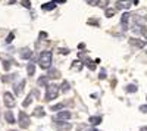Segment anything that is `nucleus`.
Returning <instances> with one entry per match:
<instances>
[{"label":"nucleus","mask_w":147,"mask_h":131,"mask_svg":"<svg viewBox=\"0 0 147 131\" xmlns=\"http://www.w3.org/2000/svg\"><path fill=\"white\" fill-rule=\"evenodd\" d=\"M38 65L41 69H49L52 66V52L49 50H44L41 52L40 57H38Z\"/></svg>","instance_id":"nucleus-1"},{"label":"nucleus","mask_w":147,"mask_h":131,"mask_svg":"<svg viewBox=\"0 0 147 131\" xmlns=\"http://www.w3.org/2000/svg\"><path fill=\"white\" fill-rule=\"evenodd\" d=\"M59 88L56 84H50L47 86V90H46V100L50 102V100H55L57 96H59Z\"/></svg>","instance_id":"nucleus-2"},{"label":"nucleus","mask_w":147,"mask_h":131,"mask_svg":"<svg viewBox=\"0 0 147 131\" xmlns=\"http://www.w3.org/2000/svg\"><path fill=\"white\" fill-rule=\"evenodd\" d=\"M3 103H5V106H6V108H9V109L15 108L16 102H15L13 94H12V93H9V91H6V93L3 94Z\"/></svg>","instance_id":"nucleus-3"},{"label":"nucleus","mask_w":147,"mask_h":131,"mask_svg":"<svg viewBox=\"0 0 147 131\" xmlns=\"http://www.w3.org/2000/svg\"><path fill=\"white\" fill-rule=\"evenodd\" d=\"M19 125H21V128L30 127V116L25 112H19Z\"/></svg>","instance_id":"nucleus-4"},{"label":"nucleus","mask_w":147,"mask_h":131,"mask_svg":"<svg viewBox=\"0 0 147 131\" xmlns=\"http://www.w3.org/2000/svg\"><path fill=\"white\" fill-rule=\"evenodd\" d=\"M88 5H91V6H97V7H107V5H109V0H85Z\"/></svg>","instance_id":"nucleus-5"},{"label":"nucleus","mask_w":147,"mask_h":131,"mask_svg":"<svg viewBox=\"0 0 147 131\" xmlns=\"http://www.w3.org/2000/svg\"><path fill=\"white\" fill-rule=\"evenodd\" d=\"M131 7V0H116V9L128 10Z\"/></svg>","instance_id":"nucleus-6"},{"label":"nucleus","mask_w":147,"mask_h":131,"mask_svg":"<svg viewBox=\"0 0 147 131\" xmlns=\"http://www.w3.org/2000/svg\"><path fill=\"white\" fill-rule=\"evenodd\" d=\"M71 116H72L71 112H68V111H60V112H57V115H56V120H57V121H68Z\"/></svg>","instance_id":"nucleus-7"},{"label":"nucleus","mask_w":147,"mask_h":131,"mask_svg":"<svg viewBox=\"0 0 147 131\" xmlns=\"http://www.w3.org/2000/svg\"><path fill=\"white\" fill-rule=\"evenodd\" d=\"M24 87H25V80H21L19 82H16L13 86V91H15L16 96H21V93L24 91Z\"/></svg>","instance_id":"nucleus-8"},{"label":"nucleus","mask_w":147,"mask_h":131,"mask_svg":"<svg viewBox=\"0 0 147 131\" xmlns=\"http://www.w3.org/2000/svg\"><path fill=\"white\" fill-rule=\"evenodd\" d=\"M129 44L134 46V47H138V49H143V47H146V41L141 40V38H129Z\"/></svg>","instance_id":"nucleus-9"},{"label":"nucleus","mask_w":147,"mask_h":131,"mask_svg":"<svg viewBox=\"0 0 147 131\" xmlns=\"http://www.w3.org/2000/svg\"><path fill=\"white\" fill-rule=\"evenodd\" d=\"M19 56H21V59H31L32 50L30 49V47H24V49H21V52H19Z\"/></svg>","instance_id":"nucleus-10"},{"label":"nucleus","mask_w":147,"mask_h":131,"mask_svg":"<svg viewBox=\"0 0 147 131\" xmlns=\"http://www.w3.org/2000/svg\"><path fill=\"white\" fill-rule=\"evenodd\" d=\"M47 77H49V78H56V80H57V78H60V72H59L57 69H55V68L50 66V68H49V74H47Z\"/></svg>","instance_id":"nucleus-11"},{"label":"nucleus","mask_w":147,"mask_h":131,"mask_svg":"<svg viewBox=\"0 0 147 131\" xmlns=\"http://www.w3.org/2000/svg\"><path fill=\"white\" fill-rule=\"evenodd\" d=\"M37 94H38L37 91H35L34 94H32V91H31V93L28 94V96H27V99L24 100V103H22V106H24V108H27V106H30V105H31V102L34 100V96H37Z\"/></svg>","instance_id":"nucleus-12"},{"label":"nucleus","mask_w":147,"mask_h":131,"mask_svg":"<svg viewBox=\"0 0 147 131\" xmlns=\"http://www.w3.org/2000/svg\"><path fill=\"white\" fill-rule=\"evenodd\" d=\"M57 130H71L72 125L71 124H66V122H62V121H57V124L55 125Z\"/></svg>","instance_id":"nucleus-13"},{"label":"nucleus","mask_w":147,"mask_h":131,"mask_svg":"<svg viewBox=\"0 0 147 131\" xmlns=\"http://www.w3.org/2000/svg\"><path fill=\"white\" fill-rule=\"evenodd\" d=\"M129 18H131V15L128 14V12H125V14L122 15V18H121V24H122V27H124V28H127V24H128Z\"/></svg>","instance_id":"nucleus-14"},{"label":"nucleus","mask_w":147,"mask_h":131,"mask_svg":"<svg viewBox=\"0 0 147 131\" xmlns=\"http://www.w3.org/2000/svg\"><path fill=\"white\" fill-rule=\"evenodd\" d=\"M71 69H72V71H81V69H82V62H81V61H74Z\"/></svg>","instance_id":"nucleus-15"},{"label":"nucleus","mask_w":147,"mask_h":131,"mask_svg":"<svg viewBox=\"0 0 147 131\" xmlns=\"http://www.w3.org/2000/svg\"><path fill=\"white\" fill-rule=\"evenodd\" d=\"M37 84H38L40 87H46V86L49 84V77H47V75H46V77H40L38 81H37Z\"/></svg>","instance_id":"nucleus-16"},{"label":"nucleus","mask_w":147,"mask_h":131,"mask_svg":"<svg viewBox=\"0 0 147 131\" xmlns=\"http://www.w3.org/2000/svg\"><path fill=\"white\" fill-rule=\"evenodd\" d=\"M41 9H43V10H53V9H56V2H50V3H44V5L41 6Z\"/></svg>","instance_id":"nucleus-17"},{"label":"nucleus","mask_w":147,"mask_h":131,"mask_svg":"<svg viewBox=\"0 0 147 131\" xmlns=\"http://www.w3.org/2000/svg\"><path fill=\"white\" fill-rule=\"evenodd\" d=\"M102 122V116H90V124L91 125H99Z\"/></svg>","instance_id":"nucleus-18"},{"label":"nucleus","mask_w":147,"mask_h":131,"mask_svg":"<svg viewBox=\"0 0 147 131\" xmlns=\"http://www.w3.org/2000/svg\"><path fill=\"white\" fill-rule=\"evenodd\" d=\"M34 72H35V65H34V62H32V63H28V65H27V74L31 77V75H34Z\"/></svg>","instance_id":"nucleus-19"},{"label":"nucleus","mask_w":147,"mask_h":131,"mask_svg":"<svg viewBox=\"0 0 147 131\" xmlns=\"http://www.w3.org/2000/svg\"><path fill=\"white\" fill-rule=\"evenodd\" d=\"M69 88H71L69 82H68V81H63V82H62V86H60V91H62V93H68Z\"/></svg>","instance_id":"nucleus-20"},{"label":"nucleus","mask_w":147,"mask_h":131,"mask_svg":"<svg viewBox=\"0 0 147 131\" xmlns=\"http://www.w3.org/2000/svg\"><path fill=\"white\" fill-rule=\"evenodd\" d=\"M5 118H6V121H7L9 124H13V122H15V118H13V115H12V112H9V111L5 113Z\"/></svg>","instance_id":"nucleus-21"},{"label":"nucleus","mask_w":147,"mask_h":131,"mask_svg":"<svg viewBox=\"0 0 147 131\" xmlns=\"http://www.w3.org/2000/svg\"><path fill=\"white\" fill-rule=\"evenodd\" d=\"M84 61H85V65H87V68H88L90 71H94V69H96V65H94V62H91L88 57H85Z\"/></svg>","instance_id":"nucleus-22"},{"label":"nucleus","mask_w":147,"mask_h":131,"mask_svg":"<svg viewBox=\"0 0 147 131\" xmlns=\"http://www.w3.org/2000/svg\"><path fill=\"white\" fill-rule=\"evenodd\" d=\"M34 116H44V109L41 108V106H38V108H35V111H34Z\"/></svg>","instance_id":"nucleus-23"},{"label":"nucleus","mask_w":147,"mask_h":131,"mask_svg":"<svg viewBox=\"0 0 147 131\" xmlns=\"http://www.w3.org/2000/svg\"><path fill=\"white\" fill-rule=\"evenodd\" d=\"M77 130H78V131H91V127H90L88 124H80Z\"/></svg>","instance_id":"nucleus-24"},{"label":"nucleus","mask_w":147,"mask_h":131,"mask_svg":"<svg viewBox=\"0 0 147 131\" xmlns=\"http://www.w3.org/2000/svg\"><path fill=\"white\" fill-rule=\"evenodd\" d=\"M115 14H116V9H112V7H107L106 9V18H112Z\"/></svg>","instance_id":"nucleus-25"},{"label":"nucleus","mask_w":147,"mask_h":131,"mask_svg":"<svg viewBox=\"0 0 147 131\" xmlns=\"http://www.w3.org/2000/svg\"><path fill=\"white\" fill-rule=\"evenodd\" d=\"M63 106H65V103H57V105H53L50 109H52V111H60V109L63 108Z\"/></svg>","instance_id":"nucleus-26"},{"label":"nucleus","mask_w":147,"mask_h":131,"mask_svg":"<svg viewBox=\"0 0 147 131\" xmlns=\"http://www.w3.org/2000/svg\"><path fill=\"white\" fill-rule=\"evenodd\" d=\"M127 91L128 93H136L137 91V87L134 86V84H129V86H127Z\"/></svg>","instance_id":"nucleus-27"},{"label":"nucleus","mask_w":147,"mask_h":131,"mask_svg":"<svg viewBox=\"0 0 147 131\" xmlns=\"http://www.w3.org/2000/svg\"><path fill=\"white\" fill-rule=\"evenodd\" d=\"M21 5H22L24 7H27V9L31 7V2H30V0H21Z\"/></svg>","instance_id":"nucleus-28"},{"label":"nucleus","mask_w":147,"mask_h":131,"mask_svg":"<svg viewBox=\"0 0 147 131\" xmlns=\"http://www.w3.org/2000/svg\"><path fill=\"white\" fill-rule=\"evenodd\" d=\"M57 52L60 55H69V49H62V47H60V49H57Z\"/></svg>","instance_id":"nucleus-29"},{"label":"nucleus","mask_w":147,"mask_h":131,"mask_svg":"<svg viewBox=\"0 0 147 131\" xmlns=\"http://www.w3.org/2000/svg\"><path fill=\"white\" fill-rule=\"evenodd\" d=\"M13 77H16V75H10V77H9V75H5V77H3V81H5V82L12 81V80H13Z\"/></svg>","instance_id":"nucleus-30"},{"label":"nucleus","mask_w":147,"mask_h":131,"mask_svg":"<svg viewBox=\"0 0 147 131\" xmlns=\"http://www.w3.org/2000/svg\"><path fill=\"white\" fill-rule=\"evenodd\" d=\"M13 37H15V35H13V32H12V34H9V35H7V38H6V43H7V44H9V43H12Z\"/></svg>","instance_id":"nucleus-31"},{"label":"nucleus","mask_w":147,"mask_h":131,"mask_svg":"<svg viewBox=\"0 0 147 131\" xmlns=\"http://www.w3.org/2000/svg\"><path fill=\"white\" fill-rule=\"evenodd\" d=\"M3 68H5L6 71H9V69H10V62H7V61H5V62H3Z\"/></svg>","instance_id":"nucleus-32"},{"label":"nucleus","mask_w":147,"mask_h":131,"mask_svg":"<svg viewBox=\"0 0 147 131\" xmlns=\"http://www.w3.org/2000/svg\"><path fill=\"white\" fill-rule=\"evenodd\" d=\"M140 112L147 113V105H141V106H140Z\"/></svg>","instance_id":"nucleus-33"},{"label":"nucleus","mask_w":147,"mask_h":131,"mask_svg":"<svg viewBox=\"0 0 147 131\" xmlns=\"http://www.w3.org/2000/svg\"><path fill=\"white\" fill-rule=\"evenodd\" d=\"M99 78H100V80H105V78H106V71H105V69H102V71H100Z\"/></svg>","instance_id":"nucleus-34"},{"label":"nucleus","mask_w":147,"mask_h":131,"mask_svg":"<svg viewBox=\"0 0 147 131\" xmlns=\"http://www.w3.org/2000/svg\"><path fill=\"white\" fill-rule=\"evenodd\" d=\"M53 2H56V3H65L66 0H53Z\"/></svg>","instance_id":"nucleus-35"},{"label":"nucleus","mask_w":147,"mask_h":131,"mask_svg":"<svg viewBox=\"0 0 147 131\" xmlns=\"http://www.w3.org/2000/svg\"><path fill=\"white\" fill-rule=\"evenodd\" d=\"M15 2H16V0H7V3H9V5H13Z\"/></svg>","instance_id":"nucleus-36"},{"label":"nucleus","mask_w":147,"mask_h":131,"mask_svg":"<svg viewBox=\"0 0 147 131\" xmlns=\"http://www.w3.org/2000/svg\"><path fill=\"white\" fill-rule=\"evenodd\" d=\"M140 131H147V127H141V130Z\"/></svg>","instance_id":"nucleus-37"},{"label":"nucleus","mask_w":147,"mask_h":131,"mask_svg":"<svg viewBox=\"0 0 147 131\" xmlns=\"http://www.w3.org/2000/svg\"><path fill=\"white\" fill-rule=\"evenodd\" d=\"M9 131H16V130H9Z\"/></svg>","instance_id":"nucleus-38"}]
</instances>
